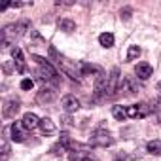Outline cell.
Masks as SVG:
<instances>
[{
  "label": "cell",
  "mask_w": 161,
  "mask_h": 161,
  "mask_svg": "<svg viewBox=\"0 0 161 161\" xmlns=\"http://www.w3.org/2000/svg\"><path fill=\"white\" fill-rule=\"evenodd\" d=\"M49 57L59 64V68H61V70H63L70 80H76V82H78V78L82 76V72L78 70V68H80V64H76V63L68 61V59H66V57H63V55H59L55 47H49Z\"/></svg>",
  "instance_id": "6da1fadb"
},
{
  "label": "cell",
  "mask_w": 161,
  "mask_h": 161,
  "mask_svg": "<svg viewBox=\"0 0 161 161\" xmlns=\"http://www.w3.org/2000/svg\"><path fill=\"white\" fill-rule=\"evenodd\" d=\"M32 59L38 63V80H42V82H51V84L57 86L59 84V78H57L59 74H57L55 66L40 55H32Z\"/></svg>",
  "instance_id": "7a4b0ae2"
},
{
  "label": "cell",
  "mask_w": 161,
  "mask_h": 161,
  "mask_svg": "<svg viewBox=\"0 0 161 161\" xmlns=\"http://www.w3.org/2000/svg\"><path fill=\"white\" fill-rule=\"evenodd\" d=\"M89 144L91 146H99V148H106V146L114 144V136L106 129H97V131H93V135L89 138Z\"/></svg>",
  "instance_id": "3957f363"
},
{
  "label": "cell",
  "mask_w": 161,
  "mask_h": 161,
  "mask_svg": "<svg viewBox=\"0 0 161 161\" xmlns=\"http://www.w3.org/2000/svg\"><path fill=\"white\" fill-rule=\"evenodd\" d=\"M121 84H123V78L119 74V68H112L108 76V97H116L121 91Z\"/></svg>",
  "instance_id": "277c9868"
},
{
  "label": "cell",
  "mask_w": 161,
  "mask_h": 161,
  "mask_svg": "<svg viewBox=\"0 0 161 161\" xmlns=\"http://www.w3.org/2000/svg\"><path fill=\"white\" fill-rule=\"evenodd\" d=\"M150 112H152V106L146 104V103H138V104L127 106V116L133 118V119H142V118H146Z\"/></svg>",
  "instance_id": "5b68a950"
},
{
  "label": "cell",
  "mask_w": 161,
  "mask_h": 161,
  "mask_svg": "<svg viewBox=\"0 0 161 161\" xmlns=\"http://www.w3.org/2000/svg\"><path fill=\"white\" fill-rule=\"evenodd\" d=\"M15 40H19V32H17V23H12V25H6L4 31H2V46H12L15 44Z\"/></svg>",
  "instance_id": "8992f818"
},
{
  "label": "cell",
  "mask_w": 161,
  "mask_h": 161,
  "mask_svg": "<svg viewBox=\"0 0 161 161\" xmlns=\"http://www.w3.org/2000/svg\"><path fill=\"white\" fill-rule=\"evenodd\" d=\"M108 76L104 72L97 74L95 76V97H103V95H108Z\"/></svg>",
  "instance_id": "52a82bcc"
},
{
  "label": "cell",
  "mask_w": 161,
  "mask_h": 161,
  "mask_svg": "<svg viewBox=\"0 0 161 161\" xmlns=\"http://www.w3.org/2000/svg\"><path fill=\"white\" fill-rule=\"evenodd\" d=\"M19 108H21V101L19 99H15V97H12V99H8L6 103H4V118H15V114L19 112Z\"/></svg>",
  "instance_id": "ba28073f"
},
{
  "label": "cell",
  "mask_w": 161,
  "mask_h": 161,
  "mask_svg": "<svg viewBox=\"0 0 161 161\" xmlns=\"http://www.w3.org/2000/svg\"><path fill=\"white\" fill-rule=\"evenodd\" d=\"M53 101H55V91L49 89V87H42V89L38 91V95H36V103L42 104V106L51 104Z\"/></svg>",
  "instance_id": "9c48e42d"
},
{
  "label": "cell",
  "mask_w": 161,
  "mask_h": 161,
  "mask_svg": "<svg viewBox=\"0 0 161 161\" xmlns=\"http://www.w3.org/2000/svg\"><path fill=\"white\" fill-rule=\"evenodd\" d=\"M10 131H12V136H10V138H12L14 142H23V140L27 138V129L23 127V123H21V121L12 123Z\"/></svg>",
  "instance_id": "30bf717a"
},
{
  "label": "cell",
  "mask_w": 161,
  "mask_h": 161,
  "mask_svg": "<svg viewBox=\"0 0 161 161\" xmlns=\"http://www.w3.org/2000/svg\"><path fill=\"white\" fill-rule=\"evenodd\" d=\"M61 106H63V110H64L66 114H72V112H76V110L80 108V101H78L74 95H64L63 101H61Z\"/></svg>",
  "instance_id": "8fae6325"
},
{
  "label": "cell",
  "mask_w": 161,
  "mask_h": 161,
  "mask_svg": "<svg viewBox=\"0 0 161 161\" xmlns=\"http://www.w3.org/2000/svg\"><path fill=\"white\" fill-rule=\"evenodd\" d=\"M21 123H23V127H25L27 131H32V129L40 127V119H38V116H36V114H32V112H27V114L23 116Z\"/></svg>",
  "instance_id": "7c38bea8"
},
{
  "label": "cell",
  "mask_w": 161,
  "mask_h": 161,
  "mask_svg": "<svg viewBox=\"0 0 161 161\" xmlns=\"http://www.w3.org/2000/svg\"><path fill=\"white\" fill-rule=\"evenodd\" d=\"M12 57H14V63H15V68L19 72H25L27 70V64H25V57H23V51L19 47H14L12 49Z\"/></svg>",
  "instance_id": "4fadbf2b"
},
{
  "label": "cell",
  "mask_w": 161,
  "mask_h": 161,
  "mask_svg": "<svg viewBox=\"0 0 161 161\" xmlns=\"http://www.w3.org/2000/svg\"><path fill=\"white\" fill-rule=\"evenodd\" d=\"M119 93H125V95L138 93V86L135 84L133 78H123V84H121V91H119Z\"/></svg>",
  "instance_id": "5bb4252c"
},
{
  "label": "cell",
  "mask_w": 161,
  "mask_h": 161,
  "mask_svg": "<svg viewBox=\"0 0 161 161\" xmlns=\"http://www.w3.org/2000/svg\"><path fill=\"white\" fill-rule=\"evenodd\" d=\"M135 74H136L138 80H148L152 76V66L148 63H138L136 68H135Z\"/></svg>",
  "instance_id": "9a60e30c"
},
{
  "label": "cell",
  "mask_w": 161,
  "mask_h": 161,
  "mask_svg": "<svg viewBox=\"0 0 161 161\" xmlns=\"http://www.w3.org/2000/svg\"><path fill=\"white\" fill-rule=\"evenodd\" d=\"M40 129H42L44 135H53L55 133V123L49 118H42L40 119Z\"/></svg>",
  "instance_id": "2e32d148"
},
{
  "label": "cell",
  "mask_w": 161,
  "mask_h": 161,
  "mask_svg": "<svg viewBox=\"0 0 161 161\" xmlns=\"http://www.w3.org/2000/svg\"><path fill=\"white\" fill-rule=\"evenodd\" d=\"M80 72L82 76H87V74H101L103 70L95 64H87V63H80Z\"/></svg>",
  "instance_id": "e0dca14e"
},
{
  "label": "cell",
  "mask_w": 161,
  "mask_h": 161,
  "mask_svg": "<svg viewBox=\"0 0 161 161\" xmlns=\"http://www.w3.org/2000/svg\"><path fill=\"white\" fill-rule=\"evenodd\" d=\"M57 27H59L63 32H74V31H76V23H74L72 19H59Z\"/></svg>",
  "instance_id": "ac0fdd59"
},
{
  "label": "cell",
  "mask_w": 161,
  "mask_h": 161,
  "mask_svg": "<svg viewBox=\"0 0 161 161\" xmlns=\"http://www.w3.org/2000/svg\"><path fill=\"white\" fill-rule=\"evenodd\" d=\"M99 42H101L103 47H112L114 46V34L112 32H103L99 36Z\"/></svg>",
  "instance_id": "d6986e66"
},
{
  "label": "cell",
  "mask_w": 161,
  "mask_h": 161,
  "mask_svg": "<svg viewBox=\"0 0 161 161\" xmlns=\"http://www.w3.org/2000/svg\"><path fill=\"white\" fill-rule=\"evenodd\" d=\"M112 116H114L118 121H123L125 118H129V116H127V108H125V106H112Z\"/></svg>",
  "instance_id": "ffe728a7"
},
{
  "label": "cell",
  "mask_w": 161,
  "mask_h": 161,
  "mask_svg": "<svg viewBox=\"0 0 161 161\" xmlns=\"http://www.w3.org/2000/svg\"><path fill=\"white\" fill-rule=\"evenodd\" d=\"M148 152L152 155H159L161 153V140H152L148 142Z\"/></svg>",
  "instance_id": "44dd1931"
},
{
  "label": "cell",
  "mask_w": 161,
  "mask_h": 161,
  "mask_svg": "<svg viewBox=\"0 0 161 161\" xmlns=\"http://www.w3.org/2000/svg\"><path fill=\"white\" fill-rule=\"evenodd\" d=\"M138 55H140V47H138V46H129V51H127V61H135Z\"/></svg>",
  "instance_id": "7402d4cb"
},
{
  "label": "cell",
  "mask_w": 161,
  "mask_h": 161,
  "mask_svg": "<svg viewBox=\"0 0 161 161\" xmlns=\"http://www.w3.org/2000/svg\"><path fill=\"white\" fill-rule=\"evenodd\" d=\"M32 87H34V82H32L31 78H25V80H21V89H23V91H31Z\"/></svg>",
  "instance_id": "603a6c76"
},
{
  "label": "cell",
  "mask_w": 161,
  "mask_h": 161,
  "mask_svg": "<svg viewBox=\"0 0 161 161\" xmlns=\"http://www.w3.org/2000/svg\"><path fill=\"white\" fill-rule=\"evenodd\" d=\"M59 142H61L64 148H72V142H70V135H68V133H61V138H59Z\"/></svg>",
  "instance_id": "cb8c5ba5"
},
{
  "label": "cell",
  "mask_w": 161,
  "mask_h": 161,
  "mask_svg": "<svg viewBox=\"0 0 161 161\" xmlns=\"http://www.w3.org/2000/svg\"><path fill=\"white\" fill-rule=\"evenodd\" d=\"M64 150H66V148H64L61 142H59V144H55V146L51 148V152H53L55 155H63V153H64Z\"/></svg>",
  "instance_id": "d4e9b609"
},
{
  "label": "cell",
  "mask_w": 161,
  "mask_h": 161,
  "mask_svg": "<svg viewBox=\"0 0 161 161\" xmlns=\"http://www.w3.org/2000/svg\"><path fill=\"white\" fill-rule=\"evenodd\" d=\"M8 157H10V144H8V142H4V144H2V159L6 161Z\"/></svg>",
  "instance_id": "484cf974"
},
{
  "label": "cell",
  "mask_w": 161,
  "mask_h": 161,
  "mask_svg": "<svg viewBox=\"0 0 161 161\" xmlns=\"http://www.w3.org/2000/svg\"><path fill=\"white\" fill-rule=\"evenodd\" d=\"M121 17L127 21V19H131V8H123L121 10Z\"/></svg>",
  "instance_id": "4316f807"
},
{
  "label": "cell",
  "mask_w": 161,
  "mask_h": 161,
  "mask_svg": "<svg viewBox=\"0 0 161 161\" xmlns=\"http://www.w3.org/2000/svg\"><path fill=\"white\" fill-rule=\"evenodd\" d=\"M82 161H95V159H93V157H84Z\"/></svg>",
  "instance_id": "83f0119b"
},
{
  "label": "cell",
  "mask_w": 161,
  "mask_h": 161,
  "mask_svg": "<svg viewBox=\"0 0 161 161\" xmlns=\"http://www.w3.org/2000/svg\"><path fill=\"white\" fill-rule=\"evenodd\" d=\"M157 89H159V91H161V82H159V84H157Z\"/></svg>",
  "instance_id": "f1b7e54d"
},
{
  "label": "cell",
  "mask_w": 161,
  "mask_h": 161,
  "mask_svg": "<svg viewBox=\"0 0 161 161\" xmlns=\"http://www.w3.org/2000/svg\"><path fill=\"white\" fill-rule=\"evenodd\" d=\"M116 161H123V159H116Z\"/></svg>",
  "instance_id": "f546056e"
}]
</instances>
